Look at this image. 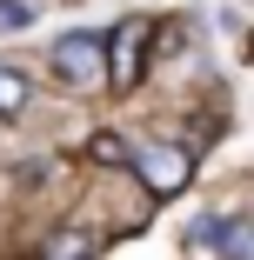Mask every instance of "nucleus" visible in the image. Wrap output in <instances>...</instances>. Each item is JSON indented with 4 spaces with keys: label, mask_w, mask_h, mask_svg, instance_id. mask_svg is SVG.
I'll return each instance as SVG.
<instances>
[{
    "label": "nucleus",
    "mask_w": 254,
    "mask_h": 260,
    "mask_svg": "<svg viewBox=\"0 0 254 260\" xmlns=\"http://www.w3.org/2000/svg\"><path fill=\"white\" fill-rule=\"evenodd\" d=\"M54 74H61V87H74V93H107V34H87V27H74V34H61L54 40Z\"/></svg>",
    "instance_id": "f257e3e1"
},
{
    "label": "nucleus",
    "mask_w": 254,
    "mask_h": 260,
    "mask_svg": "<svg viewBox=\"0 0 254 260\" xmlns=\"http://www.w3.org/2000/svg\"><path fill=\"white\" fill-rule=\"evenodd\" d=\"M134 174L147 180V193H154V200H174V193L187 187L194 160H187L174 140H140V147H134Z\"/></svg>",
    "instance_id": "f03ea898"
},
{
    "label": "nucleus",
    "mask_w": 254,
    "mask_h": 260,
    "mask_svg": "<svg viewBox=\"0 0 254 260\" xmlns=\"http://www.w3.org/2000/svg\"><path fill=\"white\" fill-rule=\"evenodd\" d=\"M147 67V27L140 20H121L107 27V93H127Z\"/></svg>",
    "instance_id": "7ed1b4c3"
},
{
    "label": "nucleus",
    "mask_w": 254,
    "mask_h": 260,
    "mask_svg": "<svg viewBox=\"0 0 254 260\" xmlns=\"http://www.w3.org/2000/svg\"><path fill=\"white\" fill-rule=\"evenodd\" d=\"M94 253H100V240H94L87 227H61V234H47V240H40L34 260H94Z\"/></svg>",
    "instance_id": "20e7f679"
},
{
    "label": "nucleus",
    "mask_w": 254,
    "mask_h": 260,
    "mask_svg": "<svg viewBox=\"0 0 254 260\" xmlns=\"http://www.w3.org/2000/svg\"><path fill=\"white\" fill-rule=\"evenodd\" d=\"M87 160H94V167H134V147H127L114 127H100V134H87Z\"/></svg>",
    "instance_id": "39448f33"
},
{
    "label": "nucleus",
    "mask_w": 254,
    "mask_h": 260,
    "mask_svg": "<svg viewBox=\"0 0 254 260\" xmlns=\"http://www.w3.org/2000/svg\"><path fill=\"white\" fill-rule=\"evenodd\" d=\"M214 240H221V253H228V260H254V220H221V234H214Z\"/></svg>",
    "instance_id": "423d86ee"
},
{
    "label": "nucleus",
    "mask_w": 254,
    "mask_h": 260,
    "mask_svg": "<svg viewBox=\"0 0 254 260\" xmlns=\"http://www.w3.org/2000/svg\"><path fill=\"white\" fill-rule=\"evenodd\" d=\"M27 107V74L20 67H0V120H14Z\"/></svg>",
    "instance_id": "0eeeda50"
},
{
    "label": "nucleus",
    "mask_w": 254,
    "mask_h": 260,
    "mask_svg": "<svg viewBox=\"0 0 254 260\" xmlns=\"http://www.w3.org/2000/svg\"><path fill=\"white\" fill-rule=\"evenodd\" d=\"M34 7H20V0H0V27H27Z\"/></svg>",
    "instance_id": "6e6552de"
}]
</instances>
